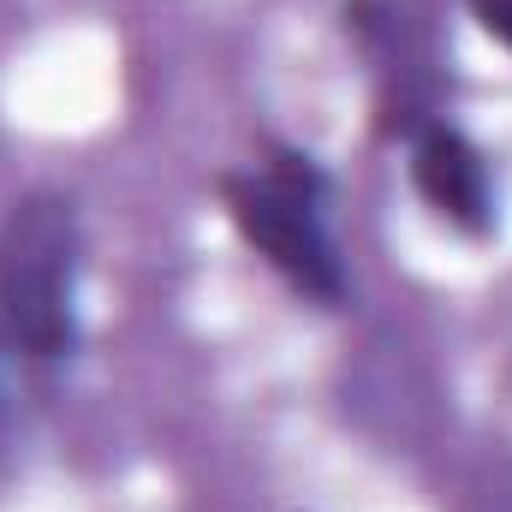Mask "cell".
<instances>
[{
  "instance_id": "obj_1",
  "label": "cell",
  "mask_w": 512,
  "mask_h": 512,
  "mask_svg": "<svg viewBox=\"0 0 512 512\" xmlns=\"http://www.w3.org/2000/svg\"><path fill=\"white\" fill-rule=\"evenodd\" d=\"M221 215L239 245L310 310L352 304V262L334 233V173L298 143H262L245 167L215 179Z\"/></svg>"
},
{
  "instance_id": "obj_2",
  "label": "cell",
  "mask_w": 512,
  "mask_h": 512,
  "mask_svg": "<svg viewBox=\"0 0 512 512\" xmlns=\"http://www.w3.org/2000/svg\"><path fill=\"white\" fill-rule=\"evenodd\" d=\"M84 215L78 197L30 185L0 215V334L54 376L84 346Z\"/></svg>"
},
{
  "instance_id": "obj_3",
  "label": "cell",
  "mask_w": 512,
  "mask_h": 512,
  "mask_svg": "<svg viewBox=\"0 0 512 512\" xmlns=\"http://www.w3.org/2000/svg\"><path fill=\"white\" fill-rule=\"evenodd\" d=\"M405 173L417 203L465 245H489L501 233V179L495 155L447 114L423 120L405 137Z\"/></svg>"
},
{
  "instance_id": "obj_4",
  "label": "cell",
  "mask_w": 512,
  "mask_h": 512,
  "mask_svg": "<svg viewBox=\"0 0 512 512\" xmlns=\"http://www.w3.org/2000/svg\"><path fill=\"white\" fill-rule=\"evenodd\" d=\"M48 382L42 370H30V358L0 334V459L18 447L24 423H30V387Z\"/></svg>"
},
{
  "instance_id": "obj_5",
  "label": "cell",
  "mask_w": 512,
  "mask_h": 512,
  "mask_svg": "<svg viewBox=\"0 0 512 512\" xmlns=\"http://www.w3.org/2000/svg\"><path fill=\"white\" fill-rule=\"evenodd\" d=\"M465 12H471V24H477L495 48L512 54V0H465Z\"/></svg>"
}]
</instances>
